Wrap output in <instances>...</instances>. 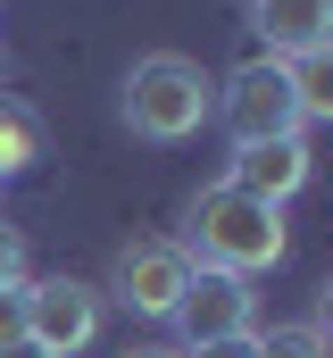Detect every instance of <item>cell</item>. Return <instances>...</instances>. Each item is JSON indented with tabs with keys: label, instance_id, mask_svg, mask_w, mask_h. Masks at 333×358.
Instances as JSON below:
<instances>
[{
	"label": "cell",
	"instance_id": "cell-1",
	"mask_svg": "<svg viewBox=\"0 0 333 358\" xmlns=\"http://www.w3.org/2000/svg\"><path fill=\"white\" fill-rule=\"evenodd\" d=\"M183 225H192V234H183V259H192V267H217V275H242L250 283V275H267L283 259V208L250 200L234 183H208Z\"/></svg>",
	"mask_w": 333,
	"mask_h": 358
},
{
	"label": "cell",
	"instance_id": "cell-2",
	"mask_svg": "<svg viewBox=\"0 0 333 358\" xmlns=\"http://www.w3.org/2000/svg\"><path fill=\"white\" fill-rule=\"evenodd\" d=\"M208 108H217V76L200 59H183V50L134 59V76H125V125L142 142H192L208 125Z\"/></svg>",
	"mask_w": 333,
	"mask_h": 358
},
{
	"label": "cell",
	"instance_id": "cell-3",
	"mask_svg": "<svg viewBox=\"0 0 333 358\" xmlns=\"http://www.w3.org/2000/svg\"><path fill=\"white\" fill-rule=\"evenodd\" d=\"M208 117H225L234 150H242V142H275V134H309V125H300V100H292V67H283V59H242V67L217 84V108H208Z\"/></svg>",
	"mask_w": 333,
	"mask_h": 358
},
{
	"label": "cell",
	"instance_id": "cell-4",
	"mask_svg": "<svg viewBox=\"0 0 333 358\" xmlns=\"http://www.w3.org/2000/svg\"><path fill=\"white\" fill-rule=\"evenodd\" d=\"M92 334H100V292H92V283H76V275L25 283V342L42 358H76Z\"/></svg>",
	"mask_w": 333,
	"mask_h": 358
},
{
	"label": "cell",
	"instance_id": "cell-5",
	"mask_svg": "<svg viewBox=\"0 0 333 358\" xmlns=\"http://www.w3.org/2000/svg\"><path fill=\"white\" fill-rule=\"evenodd\" d=\"M175 325H183V342H192V350H200V342H234V334H258V292H250L242 275L192 267L183 300H175Z\"/></svg>",
	"mask_w": 333,
	"mask_h": 358
},
{
	"label": "cell",
	"instance_id": "cell-6",
	"mask_svg": "<svg viewBox=\"0 0 333 358\" xmlns=\"http://www.w3.org/2000/svg\"><path fill=\"white\" fill-rule=\"evenodd\" d=\"M183 283H192L183 242H125V250H117V267H108V292H117L134 317H175Z\"/></svg>",
	"mask_w": 333,
	"mask_h": 358
},
{
	"label": "cell",
	"instance_id": "cell-7",
	"mask_svg": "<svg viewBox=\"0 0 333 358\" xmlns=\"http://www.w3.org/2000/svg\"><path fill=\"white\" fill-rule=\"evenodd\" d=\"M258 59H317L333 50V0H250Z\"/></svg>",
	"mask_w": 333,
	"mask_h": 358
},
{
	"label": "cell",
	"instance_id": "cell-8",
	"mask_svg": "<svg viewBox=\"0 0 333 358\" xmlns=\"http://www.w3.org/2000/svg\"><path fill=\"white\" fill-rule=\"evenodd\" d=\"M234 192L250 200H267V208H283L300 183H309V134H275V142H242L234 150V167H225Z\"/></svg>",
	"mask_w": 333,
	"mask_h": 358
},
{
	"label": "cell",
	"instance_id": "cell-9",
	"mask_svg": "<svg viewBox=\"0 0 333 358\" xmlns=\"http://www.w3.org/2000/svg\"><path fill=\"white\" fill-rule=\"evenodd\" d=\"M34 159H42V117L17 108V100H0V176H17Z\"/></svg>",
	"mask_w": 333,
	"mask_h": 358
},
{
	"label": "cell",
	"instance_id": "cell-10",
	"mask_svg": "<svg viewBox=\"0 0 333 358\" xmlns=\"http://www.w3.org/2000/svg\"><path fill=\"white\" fill-rule=\"evenodd\" d=\"M283 67H292V100H300V125L333 117V50H317V59H283Z\"/></svg>",
	"mask_w": 333,
	"mask_h": 358
},
{
	"label": "cell",
	"instance_id": "cell-11",
	"mask_svg": "<svg viewBox=\"0 0 333 358\" xmlns=\"http://www.w3.org/2000/svg\"><path fill=\"white\" fill-rule=\"evenodd\" d=\"M250 358H325V334L317 325H267V334H250Z\"/></svg>",
	"mask_w": 333,
	"mask_h": 358
},
{
	"label": "cell",
	"instance_id": "cell-12",
	"mask_svg": "<svg viewBox=\"0 0 333 358\" xmlns=\"http://www.w3.org/2000/svg\"><path fill=\"white\" fill-rule=\"evenodd\" d=\"M8 342H25V283L0 292V350H8Z\"/></svg>",
	"mask_w": 333,
	"mask_h": 358
},
{
	"label": "cell",
	"instance_id": "cell-13",
	"mask_svg": "<svg viewBox=\"0 0 333 358\" xmlns=\"http://www.w3.org/2000/svg\"><path fill=\"white\" fill-rule=\"evenodd\" d=\"M8 283H25V242H17V225H0V292Z\"/></svg>",
	"mask_w": 333,
	"mask_h": 358
},
{
	"label": "cell",
	"instance_id": "cell-14",
	"mask_svg": "<svg viewBox=\"0 0 333 358\" xmlns=\"http://www.w3.org/2000/svg\"><path fill=\"white\" fill-rule=\"evenodd\" d=\"M183 358H250V334H234V342H200V350H183Z\"/></svg>",
	"mask_w": 333,
	"mask_h": 358
},
{
	"label": "cell",
	"instance_id": "cell-15",
	"mask_svg": "<svg viewBox=\"0 0 333 358\" xmlns=\"http://www.w3.org/2000/svg\"><path fill=\"white\" fill-rule=\"evenodd\" d=\"M125 358H183V350H159V342H142V350H125Z\"/></svg>",
	"mask_w": 333,
	"mask_h": 358
},
{
	"label": "cell",
	"instance_id": "cell-16",
	"mask_svg": "<svg viewBox=\"0 0 333 358\" xmlns=\"http://www.w3.org/2000/svg\"><path fill=\"white\" fill-rule=\"evenodd\" d=\"M0 358H42V350H34V342H8V350H0Z\"/></svg>",
	"mask_w": 333,
	"mask_h": 358
}]
</instances>
